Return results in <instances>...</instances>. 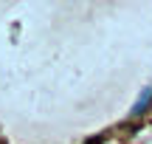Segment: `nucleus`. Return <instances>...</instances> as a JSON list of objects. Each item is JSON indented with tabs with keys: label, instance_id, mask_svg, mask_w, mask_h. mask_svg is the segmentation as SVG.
Returning a JSON list of instances; mask_svg holds the SVG:
<instances>
[{
	"label": "nucleus",
	"instance_id": "obj_1",
	"mask_svg": "<svg viewBox=\"0 0 152 144\" xmlns=\"http://www.w3.org/2000/svg\"><path fill=\"white\" fill-rule=\"evenodd\" d=\"M149 105H152V90H144V96L135 102L132 113H135V116H141V113H147V110H149Z\"/></svg>",
	"mask_w": 152,
	"mask_h": 144
},
{
	"label": "nucleus",
	"instance_id": "obj_2",
	"mask_svg": "<svg viewBox=\"0 0 152 144\" xmlns=\"http://www.w3.org/2000/svg\"><path fill=\"white\" fill-rule=\"evenodd\" d=\"M85 144H102V136H93V139H87Z\"/></svg>",
	"mask_w": 152,
	"mask_h": 144
},
{
	"label": "nucleus",
	"instance_id": "obj_3",
	"mask_svg": "<svg viewBox=\"0 0 152 144\" xmlns=\"http://www.w3.org/2000/svg\"><path fill=\"white\" fill-rule=\"evenodd\" d=\"M0 144H3V141H0Z\"/></svg>",
	"mask_w": 152,
	"mask_h": 144
}]
</instances>
